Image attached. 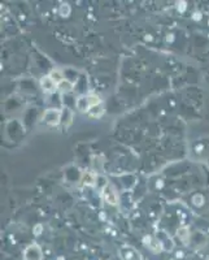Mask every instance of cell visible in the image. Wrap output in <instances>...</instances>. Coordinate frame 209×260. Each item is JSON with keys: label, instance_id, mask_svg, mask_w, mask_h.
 Returning <instances> with one entry per match:
<instances>
[{"label": "cell", "instance_id": "cell-1", "mask_svg": "<svg viewBox=\"0 0 209 260\" xmlns=\"http://www.w3.org/2000/svg\"><path fill=\"white\" fill-rule=\"evenodd\" d=\"M101 101L100 98L97 96V95H82L77 99V108L80 112H87L91 110L92 107L97 106V104H100Z\"/></svg>", "mask_w": 209, "mask_h": 260}, {"label": "cell", "instance_id": "cell-2", "mask_svg": "<svg viewBox=\"0 0 209 260\" xmlns=\"http://www.w3.org/2000/svg\"><path fill=\"white\" fill-rule=\"evenodd\" d=\"M120 256L122 260H143L141 252L131 246H122L120 248Z\"/></svg>", "mask_w": 209, "mask_h": 260}, {"label": "cell", "instance_id": "cell-3", "mask_svg": "<svg viewBox=\"0 0 209 260\" xmlns=\"http://www.w3.org/2000/svg\"><path fill=\"white\" fill-rule=\"evenodd\" d=\"M45 122H47L51 126H56L60 124V120H61V112L59 110H55V108H48L45 112Z\"/></svg>", "mask_w": 209, "mask_h": 260}, {"label": "cell", "instance_id": "cell-4", "mask_svg": "<svg viewBox=\"0 0 209 260\" xmlns=\"http://www.w3.org/2000/svg\"><path fill=\"white\" fill-rule=\"evenodd\" d=\"M43 252L38 245H30L25 248L24 260H42Z\"/></svg>", "mask_w": 209, "mask_h": 260}, {"label": "cell", "instance_id": "cell-5", "mask_svg": "<svg viewBox=\"0 0 209 260\" xmlns=\"http://www.w3.org/2000/svg\"><path fill=\"white\" fill-rule=\"evenodd\" d=\"M41 87L43 89V91L47 92V94H52V92L57 91V85L55 83V81L50 77V74L41 78Z\"/></svg>", "mask_w": 209, "mask_h": 260}, {"label": "cell", "instance_id": "cell-6", "mask_svg": "<svg viewBox=\"0 0 209 260\" xmlns=\"http://www.w3.org/2000/svg\"><path fill=\"white\" fill-rule=\"evenodd\" d=\"M103 197H104V201H106L108 204H111V206H116V204H117V194H116L115 190H113L111 186H108V185L104 186Z\"/></svg>", "mask_w": 209, "mask_h": 260}, {"label": "cell", "instance_id": "cell-7", "mask_svg": "<svg viewBox=\"0 0 209 260\" xmlns=\"http://www.w3.org/2000/svg\"><path fill=\"white\" fill-rule=\"evenodd\" d=\"M74 85L69 80H64L57 85V91L61 92V94H69V92L73 91Z\"/></svg>", "mask_w": 209, "mask_h": 260}, {"label": "cell", "instance_id": "cell-8", "mask_svg": "<svg viewBox=\"0 0 209 260\" xmlns=\"http://www.w3.org/2000/svg\"><path fill=\"white\" fill-rule=\"evenodd\" d=\"M177 237L183 243H187L190 240V231L186 226H181L177 231Z\"/></svg>", "mask_w": 209, "mask_h": 260}, {"label": "cell", "instance_id": "cell-9", "mask_svg": "<svg viewBox=\"0 0 209 260\" xmlns=\"http://www.w3.org/2000/svg\"><path fill=\"white\" fill-rule=\"evenodd\" d=\"M82 182L85 183V185H87V186H92V185H95V182H96V176H95L94 173H91V172L83 173Z\"/></svg>", "mask_w": 209, "mask_h": 260}, {"label": "cell", "instance_id": "cell-10", "mask_svg": "<svg viewBox=\"0 0 209 260\" xmlns=\"http://www.w3.org/2000/svg\"><path fill=\"white\" fill-rule=\"evenodd\" d=\"M103 113H104V107L101 103L97 104V106H95V107H92L91 110L89 111V115L91 116V117H95V118H99L101 115H103Z\"/></svg>", "mask_w": 209, "mask_h": 260}, {"label": "cell", "instance_id": "cell-11", "mask_svg": "<svg viewBox=\"0 0 209 260\" xmlns=\"http://www.w3.org/2000/svg\"><path fill=\"white\" fill-rule=\"evenodd\" d=\"M50 77L52 78L53 81H55V83H56V85H59V83L61 82V81L65 80V78L62 77L61 72L57 71V69H53V71L51 72V73H50Z\"/></svg>", "mask_w": 209, "mask_h": 260}, {"label": "cell", "instance_id": "cell-12", "mask_svg": "<svg viewBox=\"0 0 209 260\" xmlns=\"http://www.w3.org/2000/svg\"><path fill=\"white\" fill-rule=\"evenodd\" d=\"M59 13L60 16H62V17H68V16L71 15V7H69V4L68 3L61 4L59 9Z\"/></svg>", "mask_w": 209, "mask_h": 260}, {"label": "cell", "instance_id": "cell-13", "mask_svg": "<svg viewBox=\"0 0 209 260\" xmlns=\"http://www.w3.org/2000/svg\"><path fill=\"white\" fill-rule=\"evenodd\" d=\"M192 202H194V204L196 206V207H200V206H203V203H204V198L201 197V195H195L194 199H192Z\"/></svg>", "mask_w": 209, "mask_h": 260}, {"label": "cell", "instance_id": "cell-14", "mask_svg": "<svg viewBox=\"0 0 209 260\" xmlns=\"http://www.w3.org/2000/svg\"><path fill=\"white\" fill-rule=\"evenodd\" d=\"M178 6V11H180L181 13H183L186 11V8H187V6H186V2H180V3H177Z\"/></svg>", "mask_w": 209, "mask_h": 260}, {"label": "cell", "instance_id": "cell-15", "mask_svg": "<svg viewBox=\"0 0 209 260\" xmlns=\"http://www.w3.org/2000/svg\"><path fill=\"white\" fill-rule=\"evenodd\" d=\"M41 232H42V225L39 224L38 226L34 228V233H36V236H39V234H41Z\"/></svg>", "mask_w": 209, "mask_h": 260}, {"label": "cell", "instance_id": "cell-16", "mask_svg": "<svg viewBox=\"0 0 209 260\" xmlns=\"http://www.w3.org/2000/svg\"><path fill=\"white\" fill-rule=\"evenodd\" d=\"M194 20H201V13H194Z\"/></svg>", "mask_w": 209, "mask_h": 260}]
</instances>
